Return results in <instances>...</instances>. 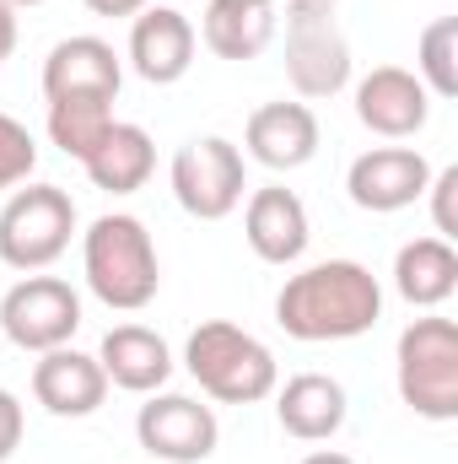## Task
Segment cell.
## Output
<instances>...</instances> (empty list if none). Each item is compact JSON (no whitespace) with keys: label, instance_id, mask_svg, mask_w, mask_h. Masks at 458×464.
Masks as SVG:
<instances>
[{"label":"cell","instance_id":"1","mask_svg":"<svg viewBox=\"0 0 458 464\" xmlns=\"http://www.w3.org/2000/svg\"><path fill=\"white\" fill-rule=\"evenodd\" d=\"M383 319V286L367 265L356 259H324L275 292V324L291 341L324 346V341H356Z\"/></svg>","mask_w":458,"mask_h":464},{"label":"cell","instance_id":"2","mask_svg":"<svg viewBox=\"0 0 458 464\" xmlns=\"http://www.w3.org/2000/svg\"><path fill=\"white\" fill-rule=\"evenodd\" d=\"M81 270H87L92 297L114 314H140L162 286L157 243H151L146 222L129 211H109L81 232Z\"/></svg>","mask_w":458,"mask_h":464},{"label":"cell","instance_id":"3","mask_svg":"<svg viewBox=\"0 0 458 464\" xmlns=\"http://www.w3.org/2000/svg\"><path fill=\"white\" fill-rule=\"evenodd\" d=\"M184 367L189 378L222 400V405H259L275 394L281 383V367H275V351L264 346L259 335L237 330L232 319H205L200 330H189L184 341Z\"/></svg>","mask_w":458,"mask_h":464},{"label":"cell","instance_id":"4","mask_svg":"<svg viewBox=\"0 0 458 464\" xmlns=\"http://www.w3.org/2000/svg\"><path fill=\"white\" fill-rule=\"evenodd\" d=\"M399 400L426 421H458V324L443 314L415 319L394 351Z\"/></svg>","mask_w":458,"mask_h":464},{"label":"cell","instance_id":"5","mask_svg":"<svg viewBox=\"0 0 458 464\" xmlns=\"http://www.w3.org/2000/svg\"><path fill=\"white\" fill-rule=\"evenodd\" d=\"M76 237V200L60 184H27L0 206V265L38 276Z\"/></svg>","mask_w":458,"mask_h":464},{"label":"cell","instance_id":"6","mask_svg":"<svg viewBox=\"0 0 458 464\" xmlns=\"http://www.w3.org/2000/svg\"><path fill=\"white\" fill-rule=\"evenodd\" d=\"M286 82L297 98H335L350 87V44L329 0H291L286 5Z\"/></svg>","mask_w":458,"mask_h":464},{"label":"cell","instance_id":"7","mask_svg":"<svg viewBox=\"0 0 458 464\" xmlns=\"http://www.w3.org/2000/svg\"><path fill=\"white\" fill-rule=\"evenodd\" d=\"M167 184H173V200L195 222H222V217H232L243 206L248 168H243V151L227 135H195V140H184L173 151Z\"/></svg>","mask_w":458,"mask_h":464},{"label":"cell","instance_id":"8","mask_svg":"<svg viewBox=\"0 0 458 464\" xmlns=\"http://www.w3.org/2000/svg\"><path fill=\"white\" fill-rule=\"evenodd\" d=\"M81 330V292L60 276H22L0 297V335L16 351H43L71 346Z\"/></svg>","mask_w":458,"mask_h":464},{"label":"cell","instance_id":"9","mask_svg":"<svg viewBox=\"0 0 458 464\" xmlns=\"http://www.w3.org/2000/svg\"><path fill=\"white\" fill-rule=\"evenodd\" d=\"M135 438L157 464H205L222 443V421L211 405L189 394H146L135 416Z\"/></svg>","mask_w":458,"mask_h":464},{"label":"cell","instance_id":"10","mask_svg":"<svg viewBox=\"0 0 458 464\" xmlns=\"http://www.w3.org/2000/svg\"><path fill=\"white\" fill-rule=\"evenodd\" d=\"M426 184H432V162L415 146H372L345 173L350 200L372 217H394V211L415 206L426 195Z\"/></svg>","mask_w":458,"mask_h":464},{"label":"cell","instance_id":"11","mask_svg":"<svg viewBox=\"0 0 458 464\" xmlns=\"http://www.w3.org/2000/svg\"><path fill=\"white\" fill-rule=\"evenodd\" d=\"M356 119L383 140H410L432 119V92L405 65H377L356 82Z\"/></svg>","mask_w":458,"mask_h":464},{"label":"cell","instance_id":"12","mask_svg":"<svg viewBox=\"0 0 458 464\" xmlns=\"http://www.w3.org/2000/svg\"><path fill=\"white\" fill-rule=\"evenodd\" d=\"M195 22L173 5H146L129 22V71L151 87H173L195 65Z\"/></svg>","mask_w":458,"mask_h":464},{"label":"cell","instance_id":"13","mask_svg":"<svg viewBox=\"0 0 458 464\" xmlns=\"http://www.w3.org/2000/svg\"><path fill=\"white\" fill-rule=\"evenodd\" d=\"M243 146L270 173H297L319 157V114L308 103H264L243 124Z\"/></svg>","mask_w":458,"mask_h":464},{"label":"cell","instance_id":"14","mask_svg":"<svg viewBox=\"0 0 458 464\" xmlns=\"http://www.w3.org/2000/svg\"><path fill=\"white\" fill-rule=\"evenodd\" d=\"M33 400L49 416L81 421V416H92L109 400V378H103L98 356H87L76 346H54L33 362Z\"/></svg>","mask_w":458,"mask_h":464},{"label":"cell","instance_id":"15","mask_svg":"<svg viewBox=\"0 0 458 464\" xmlns=\"http://www.w3.org/2000/svg\"><path fill=\"white\" fill-rule=\"evenodd\" d=\"M119 87H124V65L109 38L76 33L60 38L43 60V98H119Z\"/></svg>","mask_w":458,"mask_h":464},{"label":"cell","instance_id":"16","mask_svg":"<svg viewBox=\"0 0 458 464\" xmlns=\"http://www.w3.org/2000/svg\"><path fill=\"white\" fill-rule=\"evenodd\" d=\"M243 237H248V248L264 259V265H297L302 254H308V206L291 195V189H281V184H264V189H253L248 195V206H243Z\"/></svg>","mask_w":458,"mask_h":464},{"label":"cell","instance_id":"17","mask_svg":"<svg viewBox=\"0 0 458 464\" xmlns=\"http://www.w3.org/2000/svg\"><path fill=\"white\" fill-rule=\"evenodd\" d=\"M345 389L329 372H297L286 383H275V421L286 438L297 443H329L345 427Z\"/></svg>","mask_w":458,"mask_h":464},{"label":"cell","instance_id":"18","mask_svg":"<svg viewBox=\"0 0 458 464\" xmlns=\"http://www.w3.org/2000/svg\"><path fill=\"white\" fill-rule=\"evenodd\" d=\"M281 33L275 0H211L200 16V38L216 60H259Z\"/></svg>","mask_w":458,"mask_h":464},{"label":"cell","instance_id":"19","mask_svg":"<svg viewBox=\"0 0 458 464\" xmlns=\"http://www.w3.org/2000/svg\"><path fill=\"white\" fill-rule=\"evenodd\" d=\"M98 367L114 389H129V394H157L167 378H173V351L157 330L146 324H114L98 346Z\"/></svg>","mask_w":458,"mask_h":464},{"label":"cell","instance_id":"20","mask_svg":"<svg viewBox=\"0 0 458 464\" xmlns=\"http://www.w3.org/2000/svg\"><path fill=\"white\" fill-rule=\"evenodd\" d=\"M394 292L410 303V308H443L458 292V248L448 237H410L399 254H394Z\"/></svg>","mask_w":458,"mask_h":464},{"label":"cell","instance_id":"21","mask_svg":"<svg viewBox=\"0 0 458 464\" xmlns=\"http://www.w3.org/2000/svg\"><path fill=\"white\" fill-rule=\"evenodd\" d=\"M81 168H87V179H92L103 195H135V189L151 179V168H157V146H151V135H146L140 124L114 119V130L98 140V151H92Z\"/></svg>","mask_w":458,"mask_h":464},{"label":"cell","instance_id":"22","mask_svg":"<svg viewBox=\"0 0 458 464\" xmlns=\"http://www.w3.org/2000/svg\"><path fill=\"white\" fill-rule=\"evenodd\" d=\"M109 130H114V98H49V140L65 157L87 162Z\"/></svg>","mask_w":458,"mask_h":464},{"label":"cell","instance_id":"23","mask_svg":"<svg viewBox=\"0 0 458 464\" xmlns=\"http://www.w3.org/2000/svg\"><path fill=\"white\" fill-rule=\"evenodd\" d=\"M415 76L432 98H458V16H437L415 44Z\"/></svg>","mask_w":458,"mask_h":464},{"label":"cell","instance_id":"24","mask_svg":"<svg viewBox=\"0 0 458 464\" xmlns=\"http://www.w3.org/2000/svg\"><path fill=\"white\" fill-rule=\"evenodd\" d=\"M33 168H38V140H33V130H27L22 119L0 114V195L16 189V184H27Z\"/></svg>","mask_w":458,"mask_h":464},{"label":"cell","instance_id":"25","mask_svg":"<svg viewBox=\"0 0 458 464\" xmlns=\"http://www.w3.org/2000/svg\"><path fill=\"white\" fill-rule=\"evenodd\" d=\"M426 195H432V222H437V237H458V168H443V173H432V184H426Z\"/></svg>","mask_w":458,"mask_h":464},{"label":"cell","instance_id":"26","mask_svg":"<svg viewBox=\"0 0 458 464\" xmlns=\"http://www.w3.org/2000/svg\"><path fill=\"white\" fill-rule=\"evenodd\" d=\"M22 432H27V411L11 389H0V464L22 449Z\"/></svg>","mask_w":458,"mask_h":464},{"label":"cell","instance_id":"27","mask_svg":"<svg viewBox=\"0 0 458 464\" xmlns=\"http://www.w3.org/2000/svg\"><path fill=\"white\" fill-rule=\"evenodd\" d=\"M151 0H87V11L92 16H140Z\"/></svg>","mask_w":458,"mask_h":464},{"label":"cell","instance_id":"28","mask_svg":"<svg viewBox=\"0 0 458 464\" xmlns=\"http://www.w3.org/2000/svg\"><path fill=\"white\" fill-rule=\"evenodd\" d=\"M11 49H16V11L0 0V65L11 60Z\"/></svg>","mask_w":458,"mask_h":464},{"label":"cell","instance_id":"29","mask_svg":"<svg viewBox=\"0 0 458 464\" xmlns=\"http://www.w3.org/2000/svg\"><path fill=\"white\" fill-rule=\"evenodd\" d=\"M302 464H356L350 454H335V449H319V454H308Z\"/></svg>","mask_w":458,"mask_h":464},{"label":"cell","instance_id":"30","mask_svg":"<svg viewBox=\"0 0 458 464\" xmlns=\"http://www.w3.org/2000/svg\"><path fill=\"white\" fill-rule=\"evenodd\" d=\"M5 5H11V11H22V5H43V0H5Z\"/></svg>","mask_w":458,"mask_h":464}]
</instances>
